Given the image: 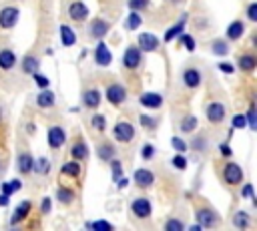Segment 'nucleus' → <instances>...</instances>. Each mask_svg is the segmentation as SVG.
<instances>
[{"mask_svg": "<svg viewBox=\"0 0 257 231\" xmlns=\"http://www.w3.org/2000/svg\"><path fill=\"white\" fill-rule=\"evenodd\" d=\"M112 133H114V139H116L118 143H131V141L135 139V127H133L131 123H126V121L116 123Z\"/></svg>", "mask_w": 257, "mask_h": 231, "instance_id": "obj_1", "label": "nucleus"}, {"mask_svg": "<svg viewBox=\"0 0 257 231\" xmlns=\"http://www.w3.org/2000/svg\"><path fill=\"white\" fill-rule=\"evenodd\" d=\"M131 211H133L135 217L147 219V217H151L153 207H151V201H149L147 197H137V199L133 201V205H131Z\"/></svg>", "mask_w": 257, "mask_h": 231, "instance_id": "obj_2", "label": "nucleus"}, {"mask_svg": "<svg viewBox=\"0 0 257 231\" xmlns=\"http://www.w3.org/2000/svg\"><path fill=\"white\" fill-rule=\"evenodd\" d=\"M223 179H225L227 185H239L243 181V169L237 163H229V165H225Z\"/></svg>", "mask_w": 257, "mask_h": 231, "instance_id": "obj_3", "label": "nucleus"}, {"mask_svg": "<svg viewBox=\"0 0 257 231\" xmlns=\"http://www.w3.org/2000/svg\"><path fill=\"white\" fill-rule=\"evenodd\" d=\"M205 114H207V121L213 123V125H219L225 121V104L223 102H211L207 108H205Z\"/></svg>", "mask_w": 257, "mask_h": 231, "instance_id": "obj_4", "label": "nucleus"}, {"mask_svg": "<svg viewBox=\"0 0 257 231\" xmlns=\"http://www.w3.org/2000/svg\"><path fill=\"white\" fill-rule=\"evenodd\" d=\"M18 16H20V12H18L16 6H4L0 10V26L2 28H12L18 22Z\"/></svg>", "mask_w": 257, "mask_h": 231, "instance_id": "obj_5", "label": "nucleus"}, {"mask_svg": "<svg viewBox=\"0 0 257 231\" xmlns=\"http://www.w3.org/2000/svg\"><path fill=\"white\" fill-rule=\"evenodd\" d=\"M141 58H143V52L139 46H126V50L122 54V64L126 68H137L141 64Z\"/></svg>", "mask_w": 257, "mask_h": 231, "instance_id": "obj_6", "label": "nucleus"}, {"mask_svg": "<svg viewBox=\"0 0 257 231\" xmlns=\"http://www.w3.org/2000/svg\"><path fill=\"white\" fill-rule=\"evenodd\" d=\"M46 141H48V147H52V149L62 147L64 141H66V133H64V129H62V127H56V125L50 127L48 133H46Z\"/></svg>", "mask_w": 257, "mask_h": 231, "instance_id": "obj_7", "label": "nucleus"}, {"mask_svg": "<svg viewBox=\"0 0 257 231\" xmlns=\"http://www.w3.org/2000/svg\"><path fill=\"white\" fill-rule=\"evenodd\" d=\"M94 62H96L98 66H108V64L112 62V52L108 50V46H106L102 40H98V44H96V48H94Z\"/></svg>", "mask_w": 257, "mask_h": 231, "instance_id": "obj_8", "label": "nucleus"}, {"mask_svg": "<svg viewBox=\"0 0 257 231\" xmlns=\"http://www.w3.org/2000/svg\"><path fill=\"white\" fill-rule=\"evenodd\" d=\"M137 46L141 48V52H153V50H157V46H159V38H157L155 34H151V32L139 34Z\"/></svg>", "mask_w": 257, "mask_h": 231, "instance_id": "obj_9", "label": "nucleus"}, {"mask_svg": "<svg viewBox=\"0 0 257 231\" xmlns=\"http://www.w3.org/2000/svg\"><path fill=\"white\" fill-rule=\"evenodd\" d=\"M106 98H108V102L114 104V106L122 104L124 98H126V90H124V86H122V84H110V86L106 88Z\"/></svg>", "mask_w": 257, "mask_h": 231, "instance_id": "obj_10", "label": "nucleus"}, {"mask_svg": "<svg viewBox=\"0 0 257 231\" xmlns=\"http://www.w3.org/2000/svg\"><path fill=\"white\" fill-rule=\"evenodd\" d=\"M197 223L199 227H215L217 225V215L211 211V209H197Z\"/></svg>", "mask_w": 257, "mask_h": 231, "instance_id": "obj_11", "label": "nucleus"}, {"mask_svg": "<svg viewBox=\"0 0 257 231\" xmlns=\"http://www.w3.org/2000/svg\"><path fill=\"white\" fill-rule=\"evenodd\" d=\"M68 16H70L72 20H76V22L84 20V18L88 16V6H86L84 2H80V0L72 2V4L68 6Z\"/></svg>", "mask_w": 257, "mask_h": 231, "instance_id": "obj_12", "label": "nucleus"}, {"mask_svg": "<svg viewBox=\"0 0 257 231\" xmlns=\"http://www.w3.org/2000/svg\"><path fill=\"white\" fill-rule=\"evenodd\" d=\"M183 82L187 88H197L201 84V72L195 66H189L183 70Z\"/></svg>", "mask_w": 257, "mask_h": 231, "instance_id": "obj_13", "label": "nucleus"}, {"mask_svg": "<svg viewBox=\"0 0 257 231\" xmlns=\"http://www.w3.org/2000/svg\"><path fill=\"white\" fill-rule=\"evenodd\" d=\"M133 179H135L137 187H141V189H147V187H151L155 183V175L149 169H137Z\"/></svg>", "mask_w": 257, "mask_h": 231, "instance_id": "obj_14", "label": "nucleus"}, {"mask_svg": "<svg viewBox=\"0 0 257 231\" xmlns=\"http://www.w3.org/2000/svg\"><path fill=\"white\" fill-rule=\"evenodd\" d=\"M30 209H32V203L30 201H22L14 211H12V217H10V225H16L20 221H24L28 215H30Z\"/></svg>", "mask_w": 257, "mask_h": 231, "instance_id": "obj_15", "label": "nucleus"}, {"mask_svg": "<svg viewBox=\"0 0 257 231\" xmlns=\"http://www.w3.org/2000/svg\"><path fill=\"white\" fill-rule=\"evenodd\" d=\"M108 28H110V26H108V22H106V20L96 18V20H92V22H90V26H88V34H90L92 38H98V40H100V38L108 32Z\"/></svg>", "mask_w": 257, "mask_h": 231, "instance_id": "obj_16", "label": "nucleus"}, {"mask_svg": "<svg viewBox=\"0 0 257 231\" xmlns=\"http://www.w3.org/2000/svg\"><path fill=\"white\" fill-rule=\"evenodd\" d=\"M139 104H143L145 108H159L163 104V96L157 92H143L139 96Z\"/></svg>", "mask_w": 257, "mask_h": 231, "instance_id": "obj_17", "label": "nucleus"}, {"mask_svg": "<svg viewBox=\"0 0 257 231\" xmlns=\"http://www.w3.org/2000/svg\"><path fill=\"white\" fill-rule=\"evenodd\" d=\"M245 32V22L243 20H233L229 26H227V38L229 40H239Z\"/></svg>", "mask_w": 257, "mask_h": 231, "instance_id": "obj_18", "label": "nucleus"}, {"mask_svg": "<svg viewBox=\"0 0 257 231\" xmlns=\"http://www.w3.org/2000/svg\"><path fill=\"white\" fill-rule=\"evenodd\" d=\"M36 106L38 108H50V106H54V92L48 90V88H42L40 94L36 96Z\"/></svg>", "mask_w": 257, "mask_h": 231, "instance_id": "obj_19", "label": "nucleus"}, {"mask_svg": "<svg viewBox=\"0 0 257 231\" xmlns=\"http://www.w3.org/2000/svg\"><path fill=\"white\" fill-rule=\"evenodd\" d=\"M32 165H34L32 155H28V153H20V155H18V159H16V167H18V171H20L22 175H28V173L32 171Z\"/></svg>", "mask_w": 257, "mask_h": 231, "instance_id": "obj_20", "label": "nucleus"}, {"mask_svg": "<svg viewBox=\"0 0 257 231\" xmlns=\"http://www.w3.org/2000/svg\"><path fill=\"white\" fill-rule=\"evenodd\" d=\"M82 102H84L86 108H96V106L100 104V92H98L96 88L86 90V92L82 94Z\"/></svg>", "mask_w": 257, "mask_h": 231, "instance_id": "obj_21", "label": "nucleus"}, {"mask_svg": "<svg viewBox=\"0 0 257 231\" xmlns=\"http://www.w3.org/2000/svg\"><path fill=\"white\" fill-rule=\"evenodd\" d=\"M60 42L62 46H72L76 42V34L68 24H60Z\"/></svg>", "mask_w": 257, "mask_h": 231, "instance_id": "obj_22", "label": "nucleus"}, {"mask_svg": "<svg viewBox=\"0 0 257 231\" xmlns=\"http://www.w3.org/2000/svg\"><path fill=\"white\" fill-rule=\"evenodd\" d=\"M70 155H72L74 161H84V159L88 157V147H86V143H84V141H76V143L72 145V149H70Z\"/></svg>", "mask_w": 257, "mask_h": 231, "instance_id": "obj_23", "label": "nucleus"}, {"mask_svg": "<svg viewBox=\"0 0 257 231\" xmlns=\"http://www.w3.org/2000/svg\"><path fill=\"white\" fill-rule=\"evenodd\" d=\"M14 64H16V54H14L10 48H4V50H0V68H4V70H10Z\"/></svg>", "mask_w": 257, "mask_h": 231, "instance_id": "obj_24", "label": "nucleus"}, {"mask_svg": "<svg viewBox=\"0 0 257 231\" xmlns=\"http://www.w3.org/2000/svg\"><path fill=\"white\" fill-rule=\"evenodd\" d=\"M183 28H185V18H181L177 24H173V26L165 32V38H163V40H165V42H173L175 38H179V36L183 34Z\"/></svg>", "mask_w": 257, "mask_h": 231, "instance_id": "obj_25", "label": "nucleus"}, {"mask_svg": "<svg viewBox=\"0 0 257 231\" xmlns=\"http://www.w3.org/2000/svg\"><path fill=\"white\" fill-rule=\"evenodd\" d=\"M60 175L78 177V175H80V163H78V161H68V163H64L62 169H60Z\"/></svg>", "mask_w": 257, "mask_h": 231, "instance_id": "obj_26", "label": "nucleus"}, {"mask_svg": "<svg viewBox=\"0 0 257 231\" xmlns=\"http://www.w3.org/2000/svg\"><path fill=\"white\" fill-rule=\"evenodd\" d=\"M255 64H257V60H255L253 54H241L239 56V68L241 70L251 72V70H255Z\"/></svg>", "mask_w": 257, "mask_h": 231, "instance_id": "obj_27", "label": "nucleus"}, {"mask_svg": "<svg viewBox=\"0 0 257 231\" xmlns=\"http://www.w3.org/2000/svg\"><path fill=\"white\" fill-rule=\"evenodd\" d=\"M114 147H112V143H102L98 149H96V153H98V157L102 159V161H110L112 157H114Z\"/></svg>", "mask_w": 257, "mask_h": 231, "instance_id": "obj_28", "label": "nucleus"}, {"mask_svg": "<svg viewBox=\"0 0 257 231\" xmlns=\"http://www.w3.org/2000/svg\"><path fill=\"white\" fill-rule=\"evenodd\" d=\"M56 199L62 203V205H70L74 201V193L68 189V187H58L56 191Z\"/></svg>", "mask_w": 257, "mask_h": 231, "instance_id": "obj_29", "label": "nucleus"}, {"mask_svg": "<svg viewBox=\"0 0 257 231\" xmlns=\"http://www.w3.org/2000/svg\"><path fill=\"white\" fill-rule=\"evenodd\" d=\"M141 22H143L141 14H139L137 10H133V12L126 16V20H124V28H126V30H135V28L141 26Z\"/></svg>", "mask_w": 257, "mask_h": 231, "instance_id": "obj_30", "label": "nucleus"}, {"mask_svg": "<svg viewBox=\"0 0 257 231\" xmlns=\"http://www.w3.org/2000/svg\"><path fill=\"white\" fill-rule=\"evenodd\" d=\"M22 189V181L20 179H12V181H6V183H2V193L4 195H12V193H16V191H20Z\"/></svg>", "mask_w": 257, "mask_h": 231, "instance_id": "obj_31", "label": "nucleus"}, {"mask_svg": "<svg viewBox=\"0 0 257 231\" xmlns=\"http://www.w3.org/2000/svg\"><path fill=\"white\" fill-rule=\"evenodd\" d=\"M22 70H24L26 74H34V72H38V58H34V56H26V58L22 60Z\"/></svg>", "mask_w": 257, "mask_h": 231, "instance_id": "obj_32", "label": "nucleus"}, {"mask_svg": "<svg viewBox=\"0 0 257 231\" xmlns=\"http://www.w3.org/2000/svg\"><path fill=\"white\" fill-rule=\"evenodd\" d=\"M211 48H213V54H217V56H225V54L229 52V46H227V42H225L223 38H217V40H213Z\"/></svg>", "mask_w": 257, "mask_h": 231, "instance_id": "obj_33", "label": "nucleus"}, {"mask_svg": "<svg viewBox=\"0 0 257 231\" xmlns=\"http://www.w3.org/2000/svg\"><path fill=\"white\" fill-rule=\"evenodd\" d=\"M32 171H36V173H40V175H46L48 171H50V161L48 159H38V161H34V165H32Z\"/></svg>", "mask_w": 257, "mask_h": 231, "instance_id": "obj_34", "label": "nucleus"}, {"mask_svg": "<svg viewBox=\"0 0 257 231\" xmlns=\"http://www.w3.org/2000/svg\"><path fill=\"white\" fill-rule=\"evenodd\" d=\"M233 225H235V227H239V229H245V227H249V215H247L245 211H239V213H235V217H233Z\"/></svg>", "mask_w": 257, "mask_h": 231, "instance_id": "obj_35", "label": "nucleus"}, {"mask_svg": "<svg viewBox=\"0 0 257 231\" xmlns=\"http://www.w3.org/2000/svg\"><path fill=\"white\" fill-rule=\"evenodd\" d=\"M181 129H183L185 133H193V131L197 129V117H195V114L185 117V119H183V123H181Z\"/></svg>", "mask_w": 257, "mask_h": 231, "instance_id": "obj_36", "label": "nucleus"}, {"mask_svg": "<svg viewBox=\"0 0 257 231\" xmlns=\"http://www.w3.org/2000/svg\"><path fill=\"white\" fill-rule=\"evenodd\" d=\"M171 165H173L175 169H179V171H185V169H187V159L183 157V153H177V155L171 159Z\"/></svg>", "mask_w": 257, "mask_h": 231, "instance_id": "obj_37", "label": "nucleus"}, {"mask_svg": "<svg viewBox=\"0 0 257 231\" xmlns=\"http://www.w3.org/2000/svg\"><path fill=\"white\" fill-rule=\"evenodd\" d=\"M179 40L185 44V48H187L189 52H193V50L197 48V42H195V38H193L191 34H181V36H179Z\"/></svg>", "mask_w": 257, "mask_h": 231, "instance_id": "obj_38", "label": "nucleus"}, {"mask_svg": "<svg viewBox=\"0 0 257 231\" xmlns=\"http://www.w3.org/2000/svg\"><path fill=\"white\" fill-rule=\"evenodd\" d=\"M181 229H185V223L181 219H169L165 223V231H181Z\"/></svg>", "mask_w": 257, "mask_h": 231, "instance_id": "obj_39", "label": "nucleus"}, {"mask_svg": "<svg viewBox=\"0 0 257 231\" xmlns=\"http://www.w3.org/2000/svg\"><path fill=\"white\" fill-rule=\"evenodd\" d=\"M139 123H141L145 129H155V127H157V119H155V117H149V114H141V117H139Z\"/></svg>", "mask_w": 257, "mask_h": 231, "instance_id": "obj_40", "label": "nucleus"}, {"mask_svg": "<svg viewBox=\"0 0 257 231\" xmlns=\"http://www.w3.org/2000/svg\"><path fill=\"white\" fill-rule=\"evenodd\" d=\"M90 123H92V127H94L96 131H104V129H106V119H104L102 114H94Z\"/></svg>", "mask_w": 257, "mask_h": 231, "instance_id": "obj_41", "label": "nucleus"}, {"mask_svg": "<svg viewBox=\"0 0 257 231\" xmlns=\"http://www.w3.org/2000/svg\"><path fill=\"white\" fill-rule=\"evenodd\" d=\"M32 78H34V82L38 84V88H40V90H42V88H48V86H50V80H48L46 76L38 74V72H34V74H32Z\"/></svg>", "mask_w": 257, "mask_h": 231, "instance_id": "obj_42", "label": "nucleus"}, {"mask_svg": "<svg viewBox=\"0 0 257 231\" xmlns=\"http://www.w3.org/2000/svg\"><path fill=\"white\" fill-rule=\"evenodd\" d=\"M171 145H173V149H175L177 153H185V151H187V145H185V141H183L181 137H173V139H171Z\"/></svg>", "mask_w": 257, "mask_h": 231, "instance_id": "obj_43", "label": "nucleus"}, {"mask_svg": "<svg viewBox=\"0 0 257 231\" xmlns=\"http://www.w3.org/2000/svg\"><path fill=\"white\" fill-rule=\"evenodd\" d=\"M153 155H155V147H153L151 143H147V145H143V147H141V157H143L145 161L153 159Z\"/></svg>", "mask_w": 257, "mask_h": 231, "instance_id": "obj_44", "label": "nucleus"}, {"mask_svg": "<svg viewBox=\"0 0 257 231\" xmlns=\"http://www.w3.org/2000/svg\"><path fill=\"white\" fill-rule=\"evenodd\" d=\"M110 167H112V179H118L120 173H122V163L112 157V159H110Z\"/></svg>", "mask_w": 257, "mask_h": 231, "instance_id": "obj_45", "label": "nucleus"}, {"mask_svg": "<svg viewBox=\"0 0 257 231\" xmlns=\"http://www.w3.org/2000/svg\"><path fill=\"white\" fill-rule=\"evenodd\" d=\"M149 6V0H128V8L131 10H143Z\"/></svg>", "mask_w": 257, "mask_h": 231, "instance_id": "obj_46", "label": "nucleus"}, {"mask_svg": "<svg viewBox=\"0 0 257 231\" xmlns=\"http://www.w3.org/2000/svg\"><path fill=\"white\" fill-rule=\"evenodd\" d=\"M247 16H249L251 22H257V2H251L247 6Z\"/></svg>", "mask_w": 257, "mask_h": 231, "instance_id": "obj_47", "label": "nucleus"}, {"mask_svg": "<svg viewBox=\"0 0 257 231\" xmlns=\"http://www.w3.org/2000/svg\"><path fill=\"white\" fill-rule=\"evenodd\" d=\"M245 125H247L245 114H235V117H233V129H243Z\"/></svg>", "mask_w": 257, "mask_h": 231, "instance_id": "obj_48", "label": "nucleus"}, {"mask_svg": "<svg viewBox=\"0 0 257 231\" xmlns=\"http://www.w3.org/2000/svg\"><path fill=\"white\" fill-rule=\"evenodd\" d=\"M88 227L90 229H112V225L110 223H106V221H94V223H88Z\"/></svg>", "mask_w": 257, "mask_h": 231, "instance_id": "obj_49", "label": "nucleus"}, {"mask_svg": "<svg viewBox=\"0 0 257 231\" xmlns=\"http://www.w3.org/2000/svg\"><path fill=\"white\" fill-rule=\"evenodd\" d=\"M245 119H247V125H249L251 129H255V106L249 108V112L245 114Z\"/></svg>", "mask_w": 257, "mask_h": 231, "instance_id": "obj_50", "label": "nucleus"}, {"mask_svg": "<svg viewBox=\"0 0 257 231\" xmlns=\"http://www.w3.org/2000/svg\"><path fill=\"white\" fill-rule=\"evenodd\" d=\"M50 209H52V203H50V197H44V199H42V205H40V211H42V215H46V213H50Z\"/></svg>", "mask_w": 257, "mask_h": 231, "instance_id": "obj_51", "label": "nucleus"}, {"mask_svg": "<svg viewBox=\"0 0 257 231\" xmlns=\"http://www.w3.org/2000/svg\"><path fill=\"white\" fill-rule=\"evenodd\" d=\"M219 70L225 72V74H233V72H235V70H233V64H229V62H221V64H219Z\"/></svg>", "mask_w": 257, "mask_h": 231, "instance_id": "obj_52", "label": "nucleus"}, {"mask_svg": "<svg viewBox=\"0 0 257 231\" xmlns=\"http://www.w3.org/2000/svg\"><path fill=\"white\" fill-rule=\"evenodd\" d=\"M219 151H221V155H223V157H231V153H233V151H231V147H229V145H225V143H223V145H219Z\"/></svg>", "mask_w": 257, "mask_h": 231, "instance_id": "obj_53", "label": "nucleus"}, {"mask_svg": "<svg viewBox=\"0 0 257 231\" xmlns=\"http://www.w3.org/2000/svg\"><path fill=\"white\" fill-rule=\"evenodd\" d=\"M243 197H247V199H253V187H251L249 183L243 187Z\"/></svg>", "mask_w": 257, "mask_h": 231, "instance_id": "obj_54", "label": "nucleus"}, {"mask_svg": "<svg viewBox=\"0 0 257 231\" xmlns=\"http://www.w3.org/2000/svg\"><path fill=\"white\" fill-rule=\"evenodd\" d=\"M6 205H8V195L2 193V195H0V207H6Z\"/></svg>", "mask_w": 257, "mask_h": 231, "instance_id": "obj_55", "label": "nucleus"}, {"mask_svg": "<svg viewBox=\"0 0 257 231\" xmlns=\"http://www.w3.org/2000/svg\"><path fill=\"white\" fill-rule=\"evenodd\" d=\"M169 2H175L177 4V2H183V0H169Z\"/></svg>", "mask_w": 257, "mask_h": 231, "instance_id": "obj_56", "label": "nucleus"}, {"mask_svg": "<svg viewBox=\"0 0 257 231\" xmlns=\"http://www.w3.org/2000/svg\"><path fill=\"white\" fill-rule=\"evenodd\" d=\"M0 123H2V110H0Z\"/></svg>", "mask_w": 257, "mask_h": 231, "instance_id": "obj_57", "label": "nucleus"}]
</instances>
